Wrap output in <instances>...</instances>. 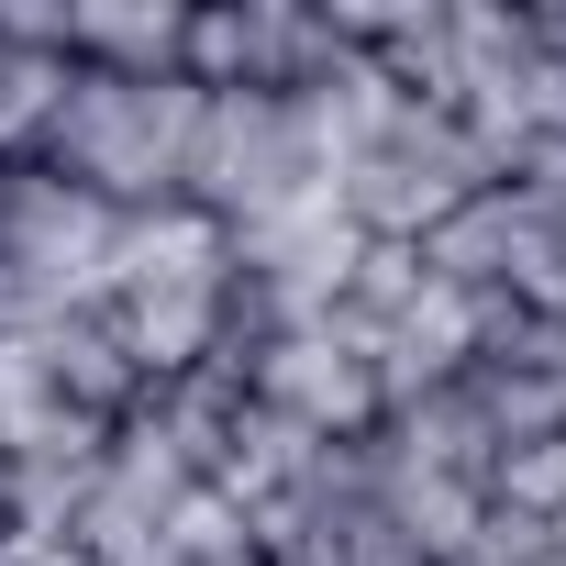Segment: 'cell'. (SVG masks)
Here are the masks:
<instances>
[{
  "label": "cell",
  "instance_id": "4fadbf2b",
  "mask_svg": "<svg viewBox=\"0 0 566 566\" xmlns=\"http://www.w3.org/2000/svg\"><path fill=\"white\" fill-rule=\"evenodd\" d=\"M500 178H511V200H522V211L566 222V134H533V145H522V156H511Z\"/></svg>",
  "mask_w": 566,
  "mask_h": 566
},
{
  "label": "cell",
  "instance_id": "8992f818",
  "mask_svg": "<svg viewBox=\"0 0 566 566\" xmlns=\"http://www.w3.org/2000/svg\"><path fill=\"white\" fill-rule=\"evenodd\" d=\"M34 356H45L56 400H78L90 422H134V411L156 400V378L123 356V334H112V312H101V301H78V312H45V323H34Z\"/></svg>",
  "mask_w": 566,
  "mask_h": 566
},
{
  "label": "cell",
  "instance_id": "277c9868",
  "mask_svg": "<svg viewBox=\"0 0 566 566\" xmlns=\"http://www.w3.org/2000/svg\"><path fill=\"white\" fill-rule=\"evenodd\" d=\"M244 389H255V411L301 422L312 444H367V433L389 422V389H378V334H356L345 312H334V323H312V334H277V345L244 367Z\"/></svg>",
  "mask_w": 566,
  "mask_h": 566
},
{
  "label": "cell",
  "instance_id": "7c38bea8",
  "mask_svg": "<svg viewBox=\"0 0 566 566\" xmlns=\"http://www.w3.org/2000/svg\"><path fill=\"white\" fill-rule=\"evenodd\" d=\"M467 566H555V522H522V511H500V500H489V522H478Z\"/></svg>",
  "mask_w": 566,
  "mask_h": 566
},
{
  "label": "cell",
  "instance_id": "9c48e42d",
  "mask_svg": "<svg viewBox=\"0 0 566 566\" xmlns=\"http://www.w3.org/2000/svg\"><path fill=\"white\" fill-rule=\"evenodd\" d=\"M178 78L200 101L266 90V0H189V34H178Z\"/></svg>",
  "mask_w": 566,
  "mask_h": 566
},
{
  "label": "cell",
  "instance_id": "3957f363",
  "mask_svg": "<svg viewBox=\"0 0 566 566\" xmlns=\"http://www.w3.org/2000/svg\"><path fill=\"white\" fill-rule=\"evenodd\" d=\"M500 167L478 156V134L455 123V112H400L367 156H345L334 167V200H345V222L367 233V244H422L455 200H478Z\"/></svg>",
  "mask_w": 566,
  "mask_h": 566
},
{
  "label": "cell",
  "instance_id": "6da1fadb",
  "mask_svg": "<svg viewBox=\"0 0 566 566\" xmlns=\"http://www.w3.org/2000/svg\"><path fill=\"white\" fill-rule=\"evenodd\" d=\"M189 134H200V90L189 78H101V67H67V101H56L34 167L78 178L112 211H167L189 189Z\"/></svg>",
  "mask_w": 566,
  "mask_h": 566
},
{
  "label": "cell",
  "instance_id": "9a60e30c",
  "mask_svg": "<svg viewBox=\"0 0 566 566\" xmlns=\"http://www.w3.org/2000/svg\"><path fill=\"white\" fill-rule=\"evenodd\" d=\"M0 533H12V444H0Z\"/></svg>",
  "mask_w": 566,
  "mask_h": 566
},
{
  "label": "cell",
  "instance_id": "5bb4252c",
  "mask_svg": "<svg viewBox=\"0 0 566 566\" xmlns=\"http://www.w3.org/2000/svg\"><path fill=\"white\" fill-rule=\"evenodd\" d=\"M67 12L78 0H0V45L12 56H67Z\"/></svg>",
  "mask_w": 566,
  "mask_h": 566
},
{
  "label": "cell",
  "instance_id": "8fae6325",
  "mask_svg": "<svg viewBox=\"0 0 566 566\" xmlns=\"http://www.w3.org/2000/svg\"><path fill=\"white\" fill-rule=\"evenodd\" d=\"M489 500L522 511V522H566V433L500 444V455H489Z\"/></svg>",
  "mask_w": 566,
  "mask_h": 566
},
{
  "label": "cell",
  "instance_id": "30bf717a",
  "mask_svg": "<svg viewBox=\"0 0 566 566\" xmlns=\"http://www.w3.org/2000/svg\"><path fill=\"white\" fill-rule=\"evenodd\" d=\"M422 290H433L422 244H356V266H345V301H334V312H345L356 334H389V323H400Z\"/></svg>",
  "mask_w": 566,
  "mask_h": 566
},
{
  "label": "cell",
  "instance_id": "ba28073f",
  "mask_svg": "<svg viewBox=\"0 0 566 566\" xmlns=\"http://www.w3.org/2000/svg\"><path fill=\"white\" fill-rule=\"evenodd\" d=\"M112 312V334H123V356L167 389V378H189V367H211V345H222V290H123V301H101Z\"/></svg>",
  "mask_w": 566,
  "mask_h": 566
},
{
  "label": "cell",
  "instance_id": "5b68a950",
  "mask_svg": "<svg viewBox=\"0 0 566 566\" xmlns=\"http://www.w3.org/2000/svg\"><path fill=\"white\" fill-rule=\"evenodd\" d=\"M222 266H233V233H222L211 211H189V200H167V211H123L101 301H123V290H222Z\"/></svg>",
  "mask_w": 566,
  "mask_h": 566
},
{
  "label": "cell",
  "instance_id": "2e32d148",
  "mask_svg": "<svg viewBox=\"0 0 566 566\" xmlns=\"http://www.w3.org/2000/svg\"><path fill=\"white\" fill-rule=\"evenodd\" d=\"M555 566H566V522H555Z\"/></svg>",
  "mask_w": 566,
  "mask_h": 566
},
{
  "label": "cell",
  "instance_id": "7a4b0ae2",
  "mask_svg": "<svg viewBox=\"0 0 566 566\" xmlns=\"http://www.w3.org/2000/svg\"><path fill=\"white\" fill-rule=\"evenodd\" d=\"M334 156L312 145V112L277 101V90H233V101H200V134H189V211H211L222 233L233 222H266L290 211L301 189H323Z\"/></svg>",
  "mask_w": 566,
  "mask_h": 566
},
{
  "label": "cell",
  "instance_id": "52a82bcc",
  "mask_svg": "<svg viewBox=\"0 0 566 566\" xmlns=\"http://www.w3.org/2000/svg\"><path fill=\"white\" fill-rule=\"evenodd\" d=\"M178 34L189 0H78L67 12V56L101 78H178Z\"/></svg>",
  "mask_w": 566,
  "mask_h": 566
}]
</instances>
